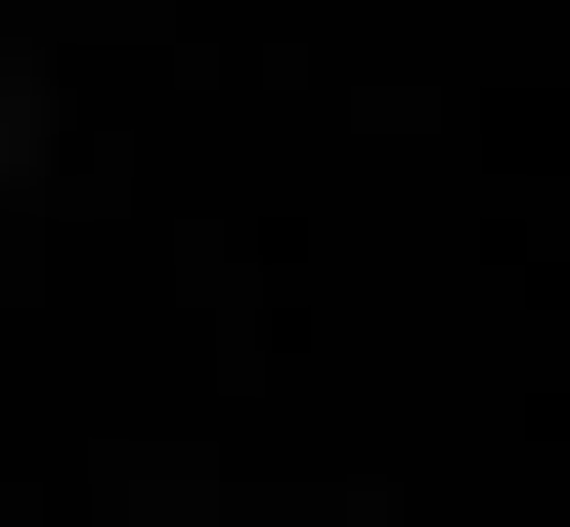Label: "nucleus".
I'll list each match as a JSON object with an SVG mask.
<instances>
[{
  "instance_id": "1",
  "label": "nucleus",
  "mask_w": 570,
  "mask_h": 527,
  "mask_svg": "<svg viewBox=\"0 0 570 527\" xmlns=\"http://www.w3.org/2000/svg\"><path fill=\"white\" fill-rule=\"evenodd\" d=\"M0 176H45V45H0Z\"/></svg>"
}]
</instances>
